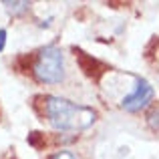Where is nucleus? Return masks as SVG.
<instances>
[{
	"label": "nucleus",
	"mask_w": 159,
	"mask_h": 159,
	"mask_svg": "<svg viewBox=\"0 0 159 159\" xmlns=\"http://www.w3.org/2000/svg\"><path fill=\"white\" fill-rule=\"evenodd\" d=\"M36 103L40 109V115L52 125L57 131L65 133H79L93 127L97 121V111L87 105H79L65 97L57 95H39Z\"/></svg>",
	"instance_id": "1"
},
{
	"label": "nucleus",
	"mask_w": 159,
	"mask_h": 159,
	"mask_svg": "<svg viewBox=\"0 0 159 159\" xmlns=\"http://www.w3.org/2000/svg\"><path fill=\"white\" fill-rule=\"evenodd\" d=\"M32 75L43 85H57L65 79V54L57 44H47L36 52Z\"/></svg>",
	"instance_id": "2"
},
{
	"label": "nucleus",
	"mask_w": 159,
	"mask_h": 159,
	"mask_svg": "<svg viewBox=\"0 0 159 159\" xmlns=\"http://www.w3.org/2000/svg\"><path fill=\"white\" fill-rule=\"evenodd\" d=\"M153 97H155V91H153L151 83H149L147 79H143V77L133 75L127 93H125L117 103H119V107L125 109L127 113H137V111H141V109L147 107L149 103L153 101Z\"/></svg>",
	"instance_id": "3"
},
{
	"label": "nucleus",
	"mask_w": 159,
	"mask_h": 159,
	"mask_svg": "<svg viewBox=\"0 0 159 159\" xmlns=\"http://www.w3.org/2000/svg\"><path fill=\"white\" fill-rule=\"evenodd\" d=\"M75 51V57H77L79 61V66H81V70L87 75L89 79H95V81H99L101 77H105L107 75V66L103 65L101 61H97V58H93L89 52H85L83 48H73Z\"/></svg>",
	"instance_id": "4"
},
{
	"label": "nucleus",
	"mask_w": 159,
	"mask_h": 159,
	"mask_svg": "<svg viewBox=\"0 0 159 159\" xmlns=\"http://www.w3.org/2000/svg\"><path fill=\"white\" fill-rule=\"evenodd\" d=\"M2 6L6 8L8 14H12V16H20V14H24V12L30 8V2H26V0H18V2H8V0H4Z\"/></svg>",
	"instance_id": "5"
},
{
	"label": "nucleus",
	"mask_w": 159,
	"mask_h": 159,
	"mask_svg": "<svg viewBox=\"0 0 159 159\" xmlns=\"http://www.w3.org/2000/svg\"><path fill=\"white\" fill-rule=\"evenodd\" d=\"M48 159H77V157H75L70 151H65V149H62V151H57V153H52V155L48 157Z\"/></svg>",
	"instance_id": "6"
},
{
	"label": "nucleus",
	"mask_w": 159,
	"mask_h": 159,
	"mask_svg": "<svg viewBox=\"0 0 159 159\" xmlns=\"http://www.w3.org/2000/svg\"><path fill=\"white\" fill-rule=\"evenodd\" d=\"M6 36H8L6 28H0V52L4 51V47H6Z\"/></svg>",
	"instance_id": "7"
}]
</instances>
